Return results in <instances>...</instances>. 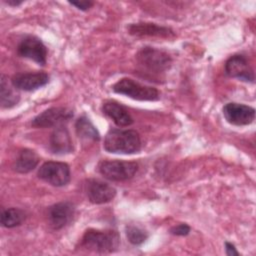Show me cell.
I'll return each instance as SVG.
<instances>
[{
	"mask_svg": "<svg viewBox=\"0 0 256 256\" xmlns=\"http://www.w3.org/2000/svg\"><path fill=\"white\" fill-rule=\"evenodd\" d=\"M115 93L125 95L139 101H155L159 99V92L156 88L141 84L130 78L118 80L112 87Z\"/></svg>",
	"mask_w": 256,
	"mask_h": 256,
	"instance_id": "4",
	"label": "cell"
},
{
	"mask_svg": "<svg viewBox=\"0 0 256 256\" xmlns=\"http://www.w3.org/2000/svg\"><path fill=\"white\" fill-rule=\"evenodd\" d=\"M50 149L54 154L64 155L73 151V143L68 129L64 126L55 127L49 139Z\"/></svg>",
	"mask_w": 256,
	"mask_h": 256,
	"instance_id": "15",
	"label": "cell"
},
{
	"mask_svg": "<svg viewBox=\"0 0 256 256\" xmlns=\"http://www.w3.org/2000/svg\"><path fill=\"white\" fill-rule=\"evenodd\" d=\"M85 193L93 204L108 203L116 195V189L110 184L98 179H88L85 183Z\"/></svg>",
	"mask_w": 256,
	"mask_h": 256,
	"instance_id": "11",
	"label": "cell"
},
{
	"mask_svg": "<svg viewBox=\"0 0 256 256\" xmlns=\"http://www.w3.org/2000/svg\"><path fill=\"white\" fill-rule=\"evenodd\" d=\"M17 53L25 58L31 59L39 65H45L47 61V48L36 36L24 37L17 47Z\"/></svg>",
	"mask_w": 256,
	"mask_h": 256,
	"instance_id": "7",
	"label": "cell"
},
{
	"mask_svg": "<svg viewBox=\"0 0 256 256\" xmlns=\"http://www.w3.org/2000/svg\"><path fill=\"white\" fill-rule=\"evenodd\" d=\"M39 163L38 154L32 149H22L14 164V169L18 173H28L32 171Z\"/></svg>",
	"mask_w": 256,
	"mask_h": 256,
	"instance_id": "17",
	"label": "cell"
},
{
	"mask_svg": "<svg viewBox=\"0 0 256 256\" xmlns=\"http://www.w3.org/2000/svg\"><path fill=\"white\" fill-rule=\"evenodd\" d=\"M74 205L71 202H59L48 208V222L51 228L59 230L65 227L74 215Z\"/></svg>",
	"mask_w": 256,
	"mask_h": 256,
	"instance_id": "12",
	"label": "cell"
},
{
	"mask_svg": "<svg viewBox=\"0 0 256 256\" xmlns=\"http://www.w3.org/2000/svg\"><path fill=\"white\" fill-rule=\"evenodd\" d=\"M75 129L78 137L81 139L92 141H98L100 139V135L97 129L86 116L78 118L75 123Z\"/></svg>",
	"mask_w": 256,
	"mask_h": 256,
	"instance_id": "19",
	"label": "cell"
},
{
	"mask_svg": "<svg viewBox=\"0 0 256 256\" xmlns=\"http://www.w3.org/2000/svg\"><path fill=\"white\" fill-rule=\"evenodd\" d=\"M190 232V226L186 223H181L170 229V233L176 236H186Z\"/></svg>",
	"mask_w": 256,
	"mask_h": 256,
	"instance_id": "22",
	"label": "cell"
},
{
	"mask_svg": "<svg viewBox=\"0 0 256 256\" xmlns=\"http://www.w3.org/2000/svg\"><path fill=\"white\" fill-rule=\"evenodd\" d=\"M69 3L73 6H75L76 8H78L79 10H82V11L88 10L94 4L92 1H87V0H84V1H70Z\"/></svg>",
	"mask_w": 256,
	"mask_h": 256,
	"instance_id": "23",
	"label": "cell"
},
{
	"mask_svg": "<svg viewBox=\"0 0 256 256\" xmlns=\"http://www.w3.org/2000/svg\"><path fill=\"white\" fill-rule=\"evenodd\" d=\"M8 5H11V6H18L20 5L23 1H17V0H8V1H5Z\"/></svg>",
	"mask_w": 256,
	"mask_h": 256,
	"instance_id": "25",
	"label": "cell"
},
{
	"mask_svg": "<svg viewBox=\"0 0 256 256\" xmlns=\"http://www.w3.org/2000/svg\"><path fill=\"white\" fill-rule=\"evenodd\" d=\"M73 117L72 110L64 107H52L39 115H37L31 122L32 126L40 128L58 127L64 125Z\"/></svg>",
	"mask_w": 256,
	"mask_h": 256,
	"instance_id": "8",
	"label": "cell"
},
{
	"mask_svg": "<svg viewBox=\"0 0 256 256\" xmlns=\"http://www.w3.org/2000/svg\"><path fill=\"white\" fill-rule=\"evenodd\" d=\"M25 220V214L21 209L8 208L1 212V224L6 228H13L21 225Z\"/></svg>",
	"mask_w": 256,
	"mask_h": 256,
	"instance_id": "20",
	"label": "cell"
},
{
	"mask_svg": "<svg viewBox=\"0 0 256 256\" xmlns=\"http://www.w3.org/2000/svg\"><path fill=\"white\" fill-rule=\"evenodd\" d=\"M15 89L12 82H9L5 75H1L0 103L3 108H10L19 102L20 96Z\"/></svg>",
	"mask_w": 256,
	"mask_h": 256,
	"instance_id": "18",
	"label": "cell"
},
{
	"mask_svg": "<svg viewBox=\"0 0 256 256\" xmlns=\"http://www.w3.org/2000/svg\"><path fill=\"white\" fill-rule=\"evenodd\" d=\"M102 111L119 127L129 126L133 123V118L128 110L118 102L106 101L103 103Z\"/></svg>",
	"mask_w": 256,
	"mask_h": 256,
	"instance_id": "16",
	"label": "cell"
},
{
	"mask_svg": "<svg viewBox=\"0 0 256 256\" xmlns=\"http://www.w3.org/2000/svg\"><path fill=\"white\" fill-rule=\"evenodd\" d=\"M223 115L228 123L243 126L251 124L254 121L255 109L248 105L231 102L223 107Z\"/></svg>",
	"mask_w": 256,
	"mask_h": 256,
	"instance_id": "10",
	"label": "cell"
},
{
	"mask_svg": "<svg viewBox=\"0 0 256 256\" xmlns=\"http://www.w3.org/2000/svg\"><path fill=\"white\" fill-rule=\"evenodd\" d=\"M128 32L131 35L138 37H161V38H171L175 36L174 31L165 26H160L155 23L148 22H138L132 23L128 26Z\"/></svg>",
	"mask_w": 256,
	"mask_h": 256,
	"instance_id": "14",
	"label": "cell"
},
{
	"mask_svg": "<svg viewBox=\"0 0 256 256\" xmlns=\"http://www.w3.org/2000/svg\"><path fill=\"white\" fill-rule=\"evenodd\" d=\"M104 149L114 154H134L141 150V139L135 130L110 129L104 139Z\"/></svg>",
	"mask_w": 256,
	"mask_h": 256,
	"instance_id": "1",
	"label": "cell"
},
{
	"mask_svg": "<svg viewBox=\"0 0 256 256\" xmlns=\"http://www.w3.org/2000/svg\"><path fill=\"white\" fill-rule=\"evenodd\" d=\"M120 237L114 230L88 229L85 231L80 246L96 253H112L119 247Z\"/></svg>",
	"mask_w": 256,
	"mask_h": 256,
	"instance_id": "2",
	"label": "cell"
},
{
	"mask_svg": "<svg viewBox=\"0 0 256 256\" xmlns=\"http://www.w3.org/2000/svg\"><path fill=\"white\" fill-rule=\"evenodd\" d=\"M37 174L40 179L56 187H61L68 184L71 178L68 164L57 161H48L43 163L40 166Z\"/></svg>",
	"mask_w": 256,
	"mask_h": 256,
	"instance_id": "6",
	"label": "cell"
},
{
	"mask_svg": "<svg viewBox=\"0 0 256 256\" xmlns=\"http://www.w3.org/2000/svg\"><path fill=\"white\" fill-rule=\"evenodd\" d=\"M137 63L142 69L152 74H161L167 71L172 64L168 53L153 47H143L136 55Z\"/></svg>",
	"mask_w": 256,
	"mask_h": 256,
	"instance_id": "3",
	"label": "cell"
},
{
	"mask_svg": "<svg viewBox=\"0 0 256 256\" xmlns=\"http://www.w3.org/2000/svg\"><path fill=\"white\" fill-rule=\"evenodd\" d=\"M100 174L110 181H126L131 179L138 170V165L132 161L105 160L98 165Z\"/></svg>",
	"mask_w": 256,
	"mask_h": 256,
	"instance_id": "5",
	"label": "cell"
},
{
	"mask_svg": "<svg viewBox=\"0 0 256 256\" xmlns=\"http://www.w3.org/2000/svg\"><path fill=\"white\" fill-rule=\"evenodd\" d=\"M126 236L131 244L141 245L148 238V233L138 226L129 225L126 227Z\"/></svg>",
	"mask_w": 256,
	"mask_h": 256,
	"instance_id": "21",
	"label": "cell"
},
{
	"mask_svg": "<svg viewBox=\"0 0 256 256\" xmlns=\"http://www.w3.org/2000/svg\"><path fill=\"white\" fill-rule=\"evenodd\" d=\"M11 82L16 89L33 91L45 86L49 82V75L45 72L19 73L12 77Z\"/></svg>",
	"mask_w": 256,
	"mask_h": 256,
	"instance_id": "13",
	"label": "cell"
},
{
	"mask_svg": "<svg viewBox=\"0 0 256 256\" xmlns=\"http://www.w3.org/2000/svg\"><path fill=\"white\" fill-rule=\"evenodd\" d=\"M225 73L231 78L253 83L255 80L254 70L244 55L231 56L225 63Z\"/></svg>",
	"mask_w": 256,
	"mask_h": 256,
	"instance_id": "9",
	"label": "cell"
},
{
	"mask_svg": "<svg viewBox=\"0 0 256 256\" xmlns=\"http://www.w3.org/2000/svg\"><path fill=\"white\" fill-rule=\"evenodd\" d=\"M225 251H226V254L229 256L239 255V252L236 250L235 246L230 242H225Z\"/></svg>",
	"mask_w": 256,
	"mask_h": 256,
	"instance_id": "24",
	"label": "cell"
}]
</instances>
